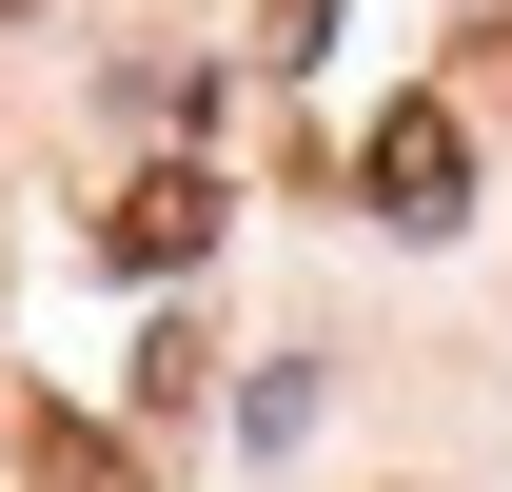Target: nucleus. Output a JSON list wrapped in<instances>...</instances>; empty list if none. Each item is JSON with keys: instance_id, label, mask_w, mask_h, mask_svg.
<instances>
[{"instance_id": "obj_2", "label": "nucleus", "mask_w": 512, "mask_h": 492, "mask_svg": "<svg viewBox=\"0 0 512 492\" xmlns=\"http://www.w3.org/2000/svg\"><path fill=\"white\" fill-rule=\"evenodd\" d=\"M99 237H119V256H138V276H178V256H197V237H217V178H197V158H158V178H138V197H119V217H99Z\"/></svg>"}, {"instance_id": "obj_1", "label": "nucleus", "mask_w": 512, "mask_h": 492, "mask_svg": "<svg viewBox=\"0 0 512 492\" xmlns=\"http://www.w3.org/2000/svg\"><path fill=\"white\" fill-rule=\"evenodd\" d=\"M355 178H375V217H414V237H434L453 197H473V119H453V99H394Z\"/></svg>"}, {"instance_id": "obj_3", "label": "nucleus", "mask_w": 512, "mask_h": 492, "mask_svg": "<svg viewBox=\"0 0 512 492\" xmlns=\"http://www.w3.org/2000/svg\"><path fill=\"white\" fill-rule=\"evenodd\" d=\"M256 40H276V60H316V40H335V0H276V20H256Z\"/></svg>"}]
</instances>
